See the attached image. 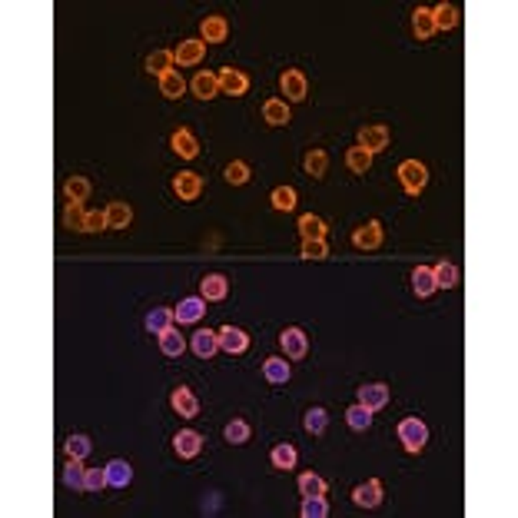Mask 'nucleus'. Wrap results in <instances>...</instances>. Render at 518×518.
Masks as SVG:
<instances>
[{
    "mask_svg": "<svg viewBox=\"0 0 518 518\" xmlns=\"http://www.w3.org/2000/svg\"><path fill=\"white\" fill-rule=\"evenodd\" d=\"M395 432H399V442L405 445V452H412V455H415V452H422L425 442H429V425H425L419 415H409V419H402Z\"/></svg>",
    "mask_w": 518,
    "mask_h": 518,
    "instance_id": "f257e3e1",
    "label": "nucleus"
},
{
    "mask_svg": "<svg viewBox=\"0 0 518 518\" xmlns=\"http://www.w3.org/2000/svg\"><path fill=\"white\" fill-rule=\"evenodd\" d=\"M399 180H402V190L409 196H419V193L429 186V170L419 160H402L399 163Z\"/></svg>",
    "mask_w": 518,
    "mask_h": 518,
    "instance_id": "f03ea898",
    "label": "nucleus"
},
{
    "mask_svg": "<svg viewBox=\"0 0 518 518\" xmlns=\"http://www.w3.org/2000/svg\"><path fill=\"white\" fill-rule=\"evenodd\" d=\"M173 193L180 196V200L193 203V200H200V193H203V176L200 173H193V170H183L173 176Z\"/></svg>",
    "mask_w": 518,
    "mask_h": 518,
    "instance_id": "7ed1b4c3",
    "label": "nucleus"
},
{
    "mask_svg": "<svg viewBox=\"0 0 518 518\" xmlns=\"http://www.w3.org/2000/svg\"><path fill=\"white\" fill-rule=\"evenodd\" d=\"M170 405H173V412L180 415V419H196V415H200V399H196L186 385H176V389H173Z\"/></svg>",
    "mask_w": 518,
    "mask_h": 518,
    "instance_id": "20e7f679",
    "label": "nucleus"
},
{
    "mask_svg": "<svg viewBox=\"0 0 518 518\" xmlns=\"http://www.w3.org/2000/svg\"><path fill=\"white\" fill-rule=\"evenodd\" d=\"M359 146H365L372 156L389 150V126H382V123L362 126V130H359Z\"/></svg>",
    "mask_w": 518,
    "mask_h": 518,
    "instance_id": "39448f33",
    "label": "nucleus"
},
{
    "mask_svg": "<svg viewBox=\"0 0 518 518\" xmlns=\"http://www.w3.org/2000/svg\"><path fill=\"white\" fill-rule=\"evenodd\" d=\"M216 80H220V93L243 96L246 90H250V77H246L243 70H236V67H223L220 73H216Z\"/></svg>",
    "mask_w": 518,
    "mask_h": 518,
    "instance_id": "423d86ee",
    "label": "nucleus"
},
{
    "mask_svg": "<svg viewBox=\"0 0 518 518\" xmlns=\"http://www.w3.org/2000/svg\"><path fill=\"white\" fill-rule=\"evenodd\" d=\"M200 296L206 299V303H223V299L230 296V279L223 276V273H210V276H203Z\"/></svg>",
    "mask_w": 518,
    "mask_h": 518,
    "instance_id": "0eeeda50",
    "label": "nucleus"
},
{
    "mask_svg": "<svg viewBox=\"0 0 518 518\" xmlns=\"http://www.w3.org/2000/svg\"><path fill=\"white\" fill-rule=\"evenodd\" d=\"M352 246L355 250H379L382 246V223L379 220H369L365 226L352 233Z\"/></svg>",
    "mask_w": 518,
    "mask_h": 518,
    "instance_id": "6e6552de",
    "label": "nucleus"
},
{
    "mask_svg": "<svg viewBox=\"0 0 518 518\" xmlns=\"http://www.w3.org/2000/svg\"><path fill=\"white\" fill-rule=\"evenodd\" d=\"M279 86H283V93H286V103L289 100H306V93H309V80L303 70H286V73L279 77Z\"/></svg>",
    "mask_w": 518,
    "mask_h": 518,
    "instance_id": "1a4fd4ad",
    "label": "nucleus"
},
{
    "mask_svg": "<svg viewBox=\"0 0 518 518\" xmlns=\"http://www.w3.org/2000/svg\"><path fill=\"white\" fill-rule=\"evenodd\" d=\"M279 342H283V349H286V359H306V352H309V339H306V332H303V329H296V326L283 329Z\"/></svg>",
    "mask_w": 518,
    "mask_h": 518,
    "instance_id": "9d476101",
    "label": "nucleus"
},
{
    "mask_svg": "<svg viewBox=\"0 0 518 518\" xmlns=\"http://www.w3.org/2000/svg\"><path fill=\"white\" fill-rule=\"evenodd\" d=\"M173 449H176V455H180V459H196V455L203 452V435H200V432H193V429L176 432Z\"/></svg>",
    "mask_w": 518,
    "mask_h": 518,
    "instance_id": "9b49d317",
    "label": "nucleus"
},
{
    "mask_svg": "<svg viewBox=\"0 0 518 518\" xmlns=\"http://www.w3.org/2000/svg\"><path fill=\"white\" fill-rule=\"evenodd\" d=\"M352 502L359 509H375L379 502H382V482L379 479H369L362 485H355L352 489Z\"/></svg>",
    "mask_w": 518,
    "mask_h": 518,
    "instance_id": "f8f14e48",
    "label": "nucleus"
},
{
    "mask_svg": "<svg viewBox=\"0 0 518 518\" xmlns=\"http://www.w3.org/2000/svg\"><path fill=\"white\" fill-rule=\"evenodd\" d=\"M203 313H206V299H203V296H190V299H183L180 306L173 309V316H176V323H180V326L200 323Z\"/></svg>",
    "mask_w": 518,
    "mask_h": 518,
    "instance_id": "ddd939ff",
    "label": "nucleus"
},
{
    "mask_svg": "<svg viewBox=\"0 0 518 518\" xmlns=\"http://www.w3.org/2000/svg\"><path fill=\"white\" fill-rule=\"evenodd\" d=\"M203 57H206V44H203V40H183L180 47L173 50V60H176L180 67H196Z\"/></svg>",
    "mask_w": 518,
    "mask_h": 518,
    "instance_id": "4468645a",
    "label": "nucleus"
},
{
    "mask_svg": "<svg viewBox=\"0 0 518 518\" xmlns=\"http://www.w3.org/2000/svg\"><path fill=\"white\" fill-rule=\"evenodd\" d=\"M216 336H220V349H226L230 355H240V352L250 349V336H246L243 329H236V326H223Z\"/></svg>",
    "mask_w": 518,
    "mask_h": 518,
    "instance_id": "2eb2a0df",
    "label": "nucleus"
},
{
    "mask_svg": "<svg viewBox=\"0 0 518 518\" xmlns=\"http://www.w3.org/2000/svg\"><path fill=\"white\" fill-rule=\"evenodd\" d=\"M359 402L365 405V409H385L389 405V385L385 382H369V385H362L359 389Z\"/></svg>",
    "mask_w": 518,
    "mask_h": 518,
    "instance_id": "dca6fc26",
    "label": "nucleus"
},
{
    "mask_svg": "<svg viewBox=\"0 0 518 518\" xmlns=\"http://www.w3.org/2000/svg\"><path fill=\"white\" fill-rule=\"evenodd\" d=\"M170 146H173V153H180L183 160H196V156H200V143H196V136H193L186 126H180V130L170 136Z\"/></svg>",
    "mask_w": 518,
    "mask_h": 518,
    "instance_id": "f3484780",
    "label": "nucleus"
},
{
    "mask_svg": "<svg viewBox=\"0 0 518 518\" xmlns=\"http://www.w3.org/2000/svg\"><path fill=\"white\" fill-rule=\"evenodd\" d=\"M203 44H223V40L230 37V20L220 17V14H213V17L203 20Z\"/></svg>",
    "mask_w": 518,
    "mask_h": 518,
    "instance_id": "a211bd4d",
    "label": "nucleus"
},
{
    "mask_svg": "<svg viewBox=\"0 0 518 518\" xmlns=\"http://www.w3.org/2000/svg\"><path fill=\"white\" fill-rule=\"evenodd\" d=\"M106 482H110V489H126V485L133 482V469H130V462H123V459L106 462Z\"/></svg>",
    "mask_w": 518,
    "mask_h": 518,
    "instance_id": "6ab92c4d",
    "label": "nucleus"
},
{
    "mask_svg": "<svg viewBox=\"0 0 518 518\" xmlns=\"http://www.w3.org/2000/svg\"><path fill=\"white\" fill-rule=\"evenodd\" d=\"M263 120H266L269 126H286L289 120H293V110H289L286 100H266V103H263Z\"/></svg>",
    "mask_w": 518,
    "mask_h": 518,
    "instance_id": "aec40b11",
    "label": "nucleus"
},
{
    "mask_svg": "<svg viewBox=\"0 0 518 518\" xmlns=\"http://www.w3.org/2000/svg\"><path fill=\"white\" fill-rule=\"evenodd\" d=\"M263 375H266V382L273 385H286L293 369L286 365V359H279V355H269L266 362H263Z\"/></svg>",
    "mask_w": 518,
    "mask_h": 518,
    "instance_id": "412c9836",
    "label": "nucleus"
},
{
    "mask_svg": "<svg viewBox=\"0 0 518 518\" xmlns=\"http://www.w3.org/2000/svg\"><path fill=\"white\" fill-rule=\"evenodd\" d=\"M190 349L200 355V359H210V355L220 349V336H216L213 329H200V332L190 339Z\"/></svg>",
    "mask_w": 518,
    "mask_h": 518,
    "instance_id": "4be33fe9",
    "label": "nucleus"
},
{
    "mask_svg": "<svg viewBox=\"0 0 518 518\" xmlns=\"http://www.w3.org/2000/svg\"><path fill=\"white\" fill-rule=\"evenodd\" d=\"M435 276H432V266H415L412 269V293L419 299H429L435 293Z\"/></svg>",
    "mask_w": 518,
    "mask_h": 518,
    "instance_id": "5701e85b",
    "label": "nucleus"
},
{
    "mask_svg": "<svg viewBox=\"0 0 518 518\" xmlns=\"http://www.w3.org/2000/svg\"><path fill=\"white\" fill-rule=\"evenodd\" d=\"M190 90L196 93V100H213V96L220 93V80H216V73H196L193 77V83H190Z\"/></svg>",
    "mask_w": 518,
    "mask_h": 518,
    "instance_id": "b1692460",
    "label": "nucleus"
},
{
    "mask_svg": "<svg viewBox=\"0 0 518 518\" xmlns=\"http://www.w3.org/2000/svg\"><path fill=\"white\" fill-rule=\"evenodd\" d=\"M133 223V210L126 203H110L106 206V230H126Z\"/></svg>",
    "mask_w": 518,
    "mask_h": 518,
    "instance_id": "393cba45",
    "label": "nucleus"
},
{
    "mask_svg": "<svg viewBox=\"0 0 518 518\" xmlns=\"http://www.w3.org/2000/svg\"><path fill=\"white\" fill-rule=\"evenodd\" d=\"M160 352L170 355V359H180L183 352H186V339L180 336V329H166V332H160Z\"/></svg>",
    "mask_w": 518,
    "mask_h": 518,
    "instance_id": "a878e982",
    "label": "nucleus"
},
{
    "mask_svg": "<svg viewBox=\"0 0 518 518\" xmlns=\"http://www.w3.org/2000/svg\"><path fill=\"white\" fill-rule=\"evenodd\" d=\"M303 170L313 176V180H323L326 176V170H329V160H326V150H309L306 156H303Z\"/></svg>",
    "mask_w": 518,
    "mask_h": 518,
    "instance_id": "bb28decb",
    "label": "nucleus"
},
{
    "mask_svg": "<svg viewBox=\"0 0 518 518\" xmlns=\"http://www.w3.org/2000/svg\"><path fill=\"white\" fill-rule=\"evenodd\" d=\"M432 276H435V286L439 289L459 286V266H455V263H445V259H442L439 266H432Z\"/></svg>",
    "mask_w": 518,
    "mask_h": 518,
    "instance_id": "cd10ccee",
    "label": "nucleus"
},
{
    "mask_svg": "<svg viewBox=\"0 0 518 518\" xmlns=\"http://www.w3.org/2000/svg\"><path fill=\"white\" fill-rule=\"evenodd\" d=\"M173 64H176V60H173V50H156V54L146 57V70L156 73L160 80H163L166 73H173Z\"/></svg>",
    "mask_w": 518,
    "mask_h": 518,
    "instance_id": "c85d7f7f",
    "label": "nucleus"
},
{
    "mask_svg": "<svg viewBox=\"0 0 518 518\" xmlns=\"http://www.w3.org/2000/svg\"><path fill=\"white\" fill-rule=\"evenodd\" d=\"M345 166H349L352 173H359V176H362V173H369V166H372V153H369L365 146L355 143L352 150H345Z\"/></svg>",
    "mask_w": 518,
    "mask_h": 518,
    "instance_id": "c756f323",
    "label": "nucleus"
},
{
    "mask_svg": "<svg viewBox=\"0 0 518 518\" xmlns=\"http://www.w3.org/2000/svg\"><path fill=\"white\" fill-rule=\"evenodd\" d=\"M345 422H349V429L355 432H365L369 425H372V409H365L362 402H355L345 409Z\"/></svg>",
    "mask_w": 518,
    "mask_h": 518,
    "instance_id": "7c9ffc66",
    "label": "nucleus"
},
{
    "mask_svg": "<svg viewBox=\"0 0 518 518\" xmlns=\"http://www.w3.org/2000/svg\"><path fill=\"white\" fill-rule=\"evenodd\" d=\"M173 323H176V316H173V309L156 306L153 313H146V329H150V332H156V336H160V332H166V329H170Z\"/></svg>",
    "mask_w": 518,
    "mask_h": 518,
    "instance_id": "2f4dec72",
    "label": "nucleus"
},
{
    "mask_svg": "<svg viewBox=\"0 0 518 518\" xmlns=\"http://www.w3.org/2000/svg\"><path fill=\"white\" fill-rule=\"evenodd\" d=\"M269 203H273V210H279V213H293L296 210V190H293V186H276V190L269 193Z\"/></svg>",
    "mask_w": 518,
    "mask_h": 518,
    "instance_id": "473e14b6",
    "label": "nucleus"
},
{
    "mask_svg": "<svg viewBox=\"0 0 518 518\" xmlns=\"http://www.w3.org/2000/svg\"><path fill=\"white\" fill-rule=\"evenodd\" d=\"M299 233H303V240H326V223L306 213V216H299Z\"/></svg>",
    "mask_w": 518,
    "mask_h": 518,
    "instance_id": "72a5a7b5",
    "label": "nucleus"
},
{
    "mask_svg": "<svg viewBox=\"0 0 518 518\" xmlns=\"http://www.w3.org/2000/svg\"><path fill=\"white\" fill-rule=\"evenodd\" d=\"M432 20H435V30H452L459 27V10L452 4H439V7H432Z\"/></svg>",
    "mask_w": 518,
    "mask_h": 518,
    "instance_id": "f704fd0d",
    "label": "nucleus"
},
{
    "mask_svg": "<svg viewBox=\"0 0 518 518\" xmlns=\"http://www.w3.org/2000/svg\"><path fill=\"white\" fill-rule=\"evenodd\" d=\"M412 30L419 40H429L432 34H435V20H432V10L429 7H419L412 14Z\"/></svg>",
    "mask_w": 518,
    "mask_h": 518,
    "instance_id": "c9c22d12",
    "label": "nucleus"
},
{
    "mask_svg": "<svg viewBox=\"0 0 518 518\" xmlns=\"http://www.w3.org/2000/svg\"><path fill=\"white\" fill-rule=\"evenodd\" d=\"M250 435H253V429L246 419H233V422L223 429V439L230 442V445H243V442H250Z\"/></svg>",
    "mask_w": 518,
    "mask_h": 518,
    "instance_id": "e433bc0d",
    "label": "nucleus"
},
{
    "mask_svg": "<svg viewBox=\"0 0 518 518\" xmlns=\"http://www.w3.org/2000/svg\"><path fill=\"white\" fill-rule=\"evenodd\" d=\"M299 495L309 499V495H326V479H319L316 472H303L299 475Z\"/></svg>",
    "mask_w": 518,
    "mask_h": 518,
    "instance_id": "4c0bfd02",
    "label": "nucleus"
},
{
    "mask_svg": "<svg viewBox=\"0 0 518 518\" xmlns=\"http://www.w3.org/2000/svg\"><path fill=\"white\" fill-rule=\"evenodd\" d=\"M296 445H289V442H283V445H276L273 449V465L276 469H283V472H289V469H296Z\"/></svg>",
    "mask_w": 518,
    "mask_h": 518,
    "instance_id": "58836bf2",
    "label": "nucleus"
},
{
    "mask_svg": "<svg viewBox=\"0 0 518 518\" xmlns=\"http://www.w3.org/2000/svg\"><path fill=\"white\" fill-rule=\"evenodd\" d=\"M160 93H163L166 100H180V96L186 93V80L173 70V73H166V77L160 80Z\"/></svg>",
    "mask_w": 518,
    "mask_h": 518,
    "instance_id": "ea45409f",
    "label": "nucleus"
},
{
    "mask_svg": "<svg viewBox=\"0 0 518 518\" xmlns=\"http://www.w3.org/2000/svg\"><path fill=\"white\" fill-rule=\"evenodd\" d=\"M303 425H306L309 435H323V432H326V425H329V412L316 405V409H309V412L303 415Z\"/></svg>",
    "mask_w": 518,
    "mask_h": 518,
    "instance_id": "a19ab883",
    "label": "nucleus"
},
{
    "mask_svg": "<svg viewBox=\"0 0 518 518\" xmlns=\"http://www.w3.org/2000/svg\"><path fill=\"white\" fill-rule=\"evenodd\" d=\"M90 180L86 176H70L67 183H64V193H67V200H77V203H83L86 196H90Z\"/></svg>",
    "mask_w": 518,
    "mask_h": 518,
    "instance_id": "79ce46f5",
    "label": "nucleus"
},
{
    "mask_svg": "<svg viewBox=\"0 0 518 518\" xmlns=\"http://www.w3.org/2000/svg\"><path fill=\"white\" fill-rule=\"evenodd\" d=\"M83 479H86V469H83V459H70L64 465V482L70 489H83Z\"/></svg>",
    "mask_w": 518,
    "mask_h": 518,
    "instance_id": "37998d69",
    "label": "nucleus"
},
{
    "mask_svg": "<svg viewBox=\"0 0 518 518\" xmlns=\"http://www.w3.org/2000/svg\"><path fill=\"white\" fill-rule=\"evenodd\" d=\"M83 220H86V210H83V203L70 200V206H67V210H64V223H67L70 230L83 233Z\"/></svg>",
    "mask_w": 518,
    "mask_h": 518,
    "instance_id": "c03bdc74",
    "label": "nucleus"
},
{
    "mask_svg": "<svg viewBox=\"0 0 518 518\" xmlns=\"http://www.w3.org/2000/svg\"><path fill=\"white\" fill-rule=\"evenodd\" d=\"M329 515V505L323 495H309L303 499V518H326Z\"/></svg>",
    "mask_w": 518,
    "mask_h": 518,
    "instance_id": "a18cd8bd",
    "label": "nucleus"
},
{
    "mask_svg": "<svg viewBox=\"0 0 518 518\" xmlns=\"http://www.w3.org/2000/svg\"><path fill=\"white\" fill-rule=\"evenodd\" d=\"M64 449H67L70 459H86L93 445H90V439H86V435H70V439L64 442Z\"/></svg>",
    "mask_w": 518,
    "mask_h": 518,
    "instance_id": "49530a36",
    "label": "nucleus"
},
{
    "mask_svg": "<svg viewBox=\"0 0 518 518\" xmlns=\"http://www.w3.org/2000/svg\"><path fill=\"white\" fill-rule=\"evenodd\" d=\"M223 176H226V183H233V186H243V183H250V166L243 163V160H233V163L223 170Z\"/></svg>",
    "mask_w": 518,
    "mask_h": 518,
    "instance_id": "de8ad7c7",
    "label": "nucleus"
},
{
    "mask_svg": "<svg viewBox=\"0 0 518 518\" xmlns=\"http://www.w3.org/2000/svg\"><path fill=\"white\" fill-rule=\"evenodd\" d=\"M299 256L303 259H326L329 256V246H326V240H303V250H299Z\"/></svg>",
    "mask_w": 518,
    "mask_h": 518,
    "instance_id": "09e8293b",
    "label": "nucleus"
},
{
    "mask_svg": "<svg viewBox=\"0 0 518 518\" xmlns=\"http://www.w3.org/2000/svg\"><path fill=\"white\" fill-rule=\"evenodd\" d=\"M103 489H110V482H106V469H86L83 492H103Z\"/></svg>",
    "mask_w": 518,
    "mask_h": 518,
    "instance_id": "8fccbe9b",
    "label": "nucleus"
},
{
    "mask_svg": "<svg viewBox=\"0 0 518 518\" xmlns=\"http://www.w3.org/2000/svg\"><path fill=\"white\" fill-rule=\"evenodd\" d=\"M106 230V210H90L83 220V233H103Z\"/></svg>",
    "mask_w": 518,
    "mask_h": 518,
    "instance_id": "3c124183",
    "label": "nucleus"
}]
</instances>
